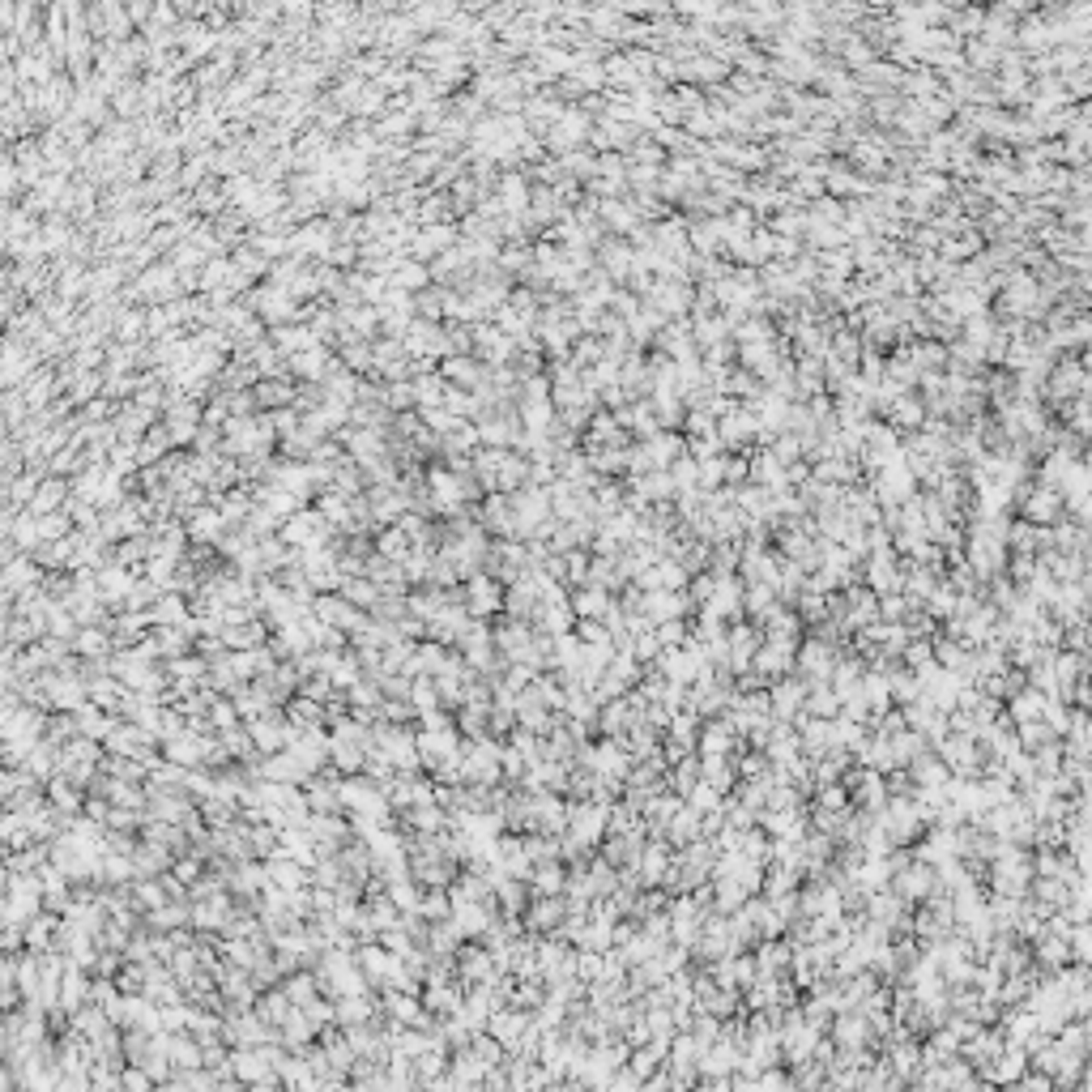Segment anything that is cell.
<instances>
[{
	"label": "cell",
	"mask_w": 1092,
	"mask_h": 1092,
	"mask_svg": "<svg viewBox=\"0 0 1092 1092\" xmlns=\"http://www.w3.org/2000/svg\"><path fill=\"white\" fill-rule=\"evenodd\" d=\"M499 193H503V209H529V193H525V179H521V175H503V179H499Z\"/></svg>",
	"instance_id": "12"
},
{
	"label": "cell",
	"mask_w": 1092,
	"mask_h": 1092,
	"mask_svg": "<svg viewBox=\"0 0 1092 1092\" xmlns=\"http://www.w3.org/2000/svg\"><path fill=\"white\" fill-rule=\"evenodd\" d=\"M888 414H892L900 427H922V418H926L922 402H914V397H896V402L888 406Z\"/></svg>",
	"instance_id": "10"
},
{
	"label": "cell",
	"mask_w": 1092,
	"mask_h": 1092,
	"mask_svg": "<svg viewBox=\"0 0 1092 1092\" xmlns=\"http://www.w3.org/2000/svg\"><path fill=\"white\" fill-rule=\"evenodd\" d=\"M257 397H261V402H273V406H278V402H290V388H286V384H269V380H265V384L257 388Z\"/></svg>",
	"instance_id": "17"
},
{
	"label": "cell",
	"mask_w": 1092,
	"mask_h": 1092,
	"mask_svg": "<svg viewBox=\"0 0 1092 1092\" xmlns=\"http://www.w3.org/2000/svg\"><path fill=\"white\" fill-rule=\"evenodd\" d=\"M448 248H457V231L453 227H423L418 235H414V252L418 257H431V252H448Z\"/></svg>",
	"instance_id": "3"
},
{
	"label": "cell",
	"mask_w": 1092,
	"mask_h": 1092,
	"mask_svg": "<svg viewBox=\"0 0 1092 1092\" xmlns=\"http://www.w3.org/2000/svg\"><path fill=\"white\" fill-rule=\"evenodd\" d=\"M602 218H606L610 227H619V231H628V227L636 223V213H632V209H624V205H614V201H606V205H602Z\"/></svg>",
	"instance_id": "16"
},
{
	"label": "cell",
	"mask_w": 1092,
	"mask_h": 1092,
	"mask_svg": "<svg viewBox=\"0 0 1092 1092\" xmlns=\"http://www.w3.org/2000/svg\"><path fill=\"white\" fill-rule=\"evenodd\" d=\"M576 363H594V358H602V346H598V338H585L576 346V354H572Z\"/></svg>",
	"instance_id": "19"
},
{
	"label": "cell",
	"mask_w": 1092,
	"mask_h": 1092,
	"mask_svg": "<svg viewBox=\"0 0 1092 1092\" xmlns=\"http://www.w3.org/2000/svg\"><path fill=\"white\" fill-rule=\"evenodd\" d=\"M218 533H223V517L209 513V508L193 513V521H188V538H193V542H201V538H218Z\"/></svg>",
	"instance_id": "11"
},
{
	"label": "cell",
	"mask_w": 1092,
	"mask_h": 1092,
	"mask_svg": "<svg viewBox=\"0 0 1092 1092\" xmlns=\"http://www.w3.org/2000/svg\"><path fill=\"white\" fill-rule=\"evenodd\" d=\"M644 453H649V461L653 465H674L679 461V453H683V440L674 431H662V435H649V444H644Z\"/></svg>",
	"instance_id": "4"
},
{
	"label": "cell",
	"mask_w": 1092,
	"mask_h": 1092,
	"mask_svg": "<svg viewBox=\"0 0 1092 1092\" xmlns=\"http://www.w3.org/2000/svg\"><path fill=\"white\" fill-rule=\"evenodd\" d=\"M896 461H900V457H896ZM896 461H892V469H884V478H879V495H884L888 503H892V499H904L909 491H914V474L900 469Z\"/></svg>",
	"instance_id": "7"
},
{
	"label": "cell",
	"mask_w": 1092,
	"mask_h": 1092,
	"mask_svg": "<svg viewBox=\"0 0 1092 1092\" xmlns=\"http://www.w3.org/2000/svg\"><path fill=\"white\" fill-rule=\"evenodd\" d=\"M491 602H495V589H491V580H483V576H478V580H474V606H483V610H487Z\"/></svg>",
	"instance_id": "20"
},
{
	"label": "cell",
	"mask_w": 1092,
	"mask_h": 1092,
	"mask_svg": "<svg viewBox=\"0 0 1092 1092\" xmlns=\"http://www.w3.org/2000/svg\"><path fill=\"white\" fill-rule=\"evenodd\" d=\"M388 282H393V290H423L427 286V269L418 265V261H410V257H402L393 265V273H388Z\"/></svg>",
	"instance_id": "6"
},
{
	"label": "cell",
	"mask_w": 1092,
	"mask_h": 1092,
	"mask_svg": "<svg viewBox=\"0 0 1092 1092\" xmlns=\"http://www.w3.org/2000/svg\"><path fill=\"white\" fill-rule=\"evenodd\" d=\"M503 265H508V269H529V252H525V248H508V252H503Z\"/></svg>",
	"instance_id": "21"
},
{
	"label": "cell",
	"mask_w": 1092,
	"mask_h": 1092,
	"mask_svg": "<svg viewBox=\"0 0 1092 1092\" xmlns=\"http://www.w3.org/2000/svg\"><path fill=\"white\" fill-rule=\"evenodd\" d=\"M568 572H572V576H585V572H589V559L580 555V551H568Z\"/></svg>",
	"instance_id": "23"
},
{
	"label": "cell",
	"mask_w": 1092,
	"mask_h": 1092,
	"mask_svg": "<svg viewBox=\"0 0 1092 1092\" xmlns=\"http://www.w3.org/2000/svg\"><path fill=\"white\" fill-rule=\"evenodd\" d=\"M900 610H904L900 598H884V614H888V619H900Z\"/></svg>",
	"instance_id": "24"
},
{
	"label": "cell",
	"mask_w": 1092,
	"mask_h": 1092,
	"mask_svg": "<svg viewBox=\"0 0 1092 1092\" xmlns=\"http://www.w3.org/2000/svg\"><path fill=\"white\" fill-rule=\"evenodd\" d=\"M329 533V525H324L320 513H290L286 517V542H303V546H320V538Z\"/></svg>",
	"instance_id": "2"
},
{
	"label": "cell",
	"mask_w": 1092,
	"mask_h": 1092,
	"mask_svg": "<svg viewBox=\"0 0 1092 1092\" xmlns=\"http://www.w3.org/2000/svg\"><path fill=\"white\" fill-rule=\"evenodd\" d=\"M440 376H448L457 384H483V368H474V358H469V354H448Z\"/></svg>",
	"instance_id": "8"
},
{
	"label": "cell",
	"mask_w": 1092,
	"mask_h": 1092,
	"mask_svg": "<svg viewBox=\"0 0 1092 1092\" xmlns=\"http://www.w3.org/2000/svg\"><path fill=\"white\" fill-rule=\"evenodd\" d=\"M576 610H580V619H585V614H598V610H606V614H610V606H606V594H602V589H585V594H576Z\"/></svg>",
	"instance_id": "15"
},
{
	"label": "cell",
	"mask_w": 1092,
	"mask_h": 1092,
	"mask_svg": "<svg viewBox=\"0 0 1092 1092\" xmlns=\"http://www.w3.org/2000/svg\"><path fill=\"white\" fill-rule=\"evenodd\" d=\"M402 546H406V533H402V529H388V533L380 538V551H384V555H393V559L402 555Z\"/></svg>",
	"instance_id": "18"
},
{
	"label": "cell",
	"mask_w": 1092,
	"mask_h": 1092,
	"mask_svg": "<svg viewBox=\"0 0 1092 1092\" xmlns=\"http://www.w3.org/2000/svg\"><path fill=\"white\" fill-rule=\"evenodd\" d=\"M1024 521H1029V525H1054V521H1063V495L1049 491V487L1029 491V499H1024Z\"/></svg>",
	"instance_id": "1"
},
{
	"label": "cell",
	"mask_w": 1092,
	"mask_h": 1092,
	"mask_svg": "<svg viewBox=\"0 0 1092 1092\" xmlns=\"http://www.w3.org/2000/svg\"><path fill=\"white\" fill-rule=\"evenodd\" d=\"M670 474H674V487H683V491H696V483H700L696 461H683V457L670 465Z\"/></svg>",
	"instance_id": "14"
},
{
	"label": "cell",
	"mask_w": 1092,
	"mask_h": 1092,
	"mask_svg": "<svg viewBox=\"0 0 1092 1092\" xmlns=\"http://www.w3.org/2000/svg\"><path fill=\"white\" fill-rule=\"evenodd\" d=\"M410 393L418 397V402L435 406V402H440V397L448 393V384H444V376H440V372H423V376H418V384H410Z\"/></svg>",
	"instance_id": "9"
},
{
	"label": "cell",
	"mask_w": 1092,
	"mask_h": 1092,
	"mask_svg": "<svg viewBox=\"0 0 1092 1092\" xmlns=\"http://www.w3.org/2000/svg\"><path fill=\"white\" fill-rule=\"evenodd\" d=\"M824 179H828V188H836V193H849V188H870V184H862L858 175H849L845 167H824Z\"/></svg>",
	"instance_id": "13"
},
{
	"label": "cell",
	"mask_w": 1092,
	"mask_h": 1092,
	"mask_svg": "<svg viewBox=\"0 0 1092 1092\" xmlns=\"http://www.w3.org/2000/svg\"><path fill=\"white\" fill-rule=\"evenodd\" d=\"M290 368H295L299 376H308V380H324V376H329V354H324L320 346H308V350H299L295 358H290Z\"/></svg>",
	"instance_id": "5"
},
{
	"label": "cell",
	"mask_w": 1092,
	"mask_h": 1092,
	"mask_svg": "<svg viewBox=\"0 0 1092 1092\" xmlns=\"http://www.w3.org/2000/svg\"><path fill=\"white\" fill-rule=\"evenodd\" d=\"M713 423H717V418H713L709 410H691V414H687V427H691V431H713Z\"/></svg>",
	"instance_id": "22"
}]
</instances>
